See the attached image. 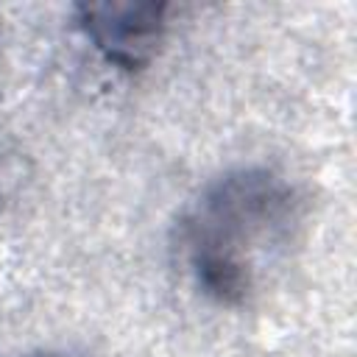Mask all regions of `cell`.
<instances>
[{
    "mask_svg": "<svg viewBox=\"0 0 357 357\" xmlns=\"http://www.w3.org/2000/svg\"><path fill=\"white\" fill-rule=\"evenodd\" d=\"M301 226L296 187L248 165L212 178L178 220V254L195 287L220 307L248 304L287 257Z\"/></svg>",
    "mask_w": 357,
    "mask_h": 357,
    "instance_id": "obj_1",
    "label": "cell"
},
{
    "mask_svg": "<svg viewBox=\"0 0 357 357\" xmlns=\"http://www.w3.org/2000/svg\"><path fill=\"white\" fill-rule=\"evenodd\" d=\"M78 25L95 50L114 67L142 70L162 45L167 3L156 0H109L75 6Z\"/></svg>",
    "mask_w": 357,
    "mask_h": 357,
    "instance_id": "obj_2",
    "label": "cell"
},
{
    "mask_svg": "<svg viewBox=\"0 0 357 357\" xmlns=\"http://www.w3.org/2000/svg\"><path fill=\"white\" fill-rule=\"evenodd\" d=\"M20 357H75V354H70V351H28Z\"/></svg>",
    "mask_w": 357,
    "mask_h": 357,
    "instance_id": "obj_3",
    "label": "cell"
}]
</instances>
